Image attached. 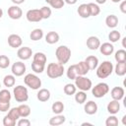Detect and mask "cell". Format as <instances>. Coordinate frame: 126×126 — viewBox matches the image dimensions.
I'll return each instance as SVG.
<instances>
[{"mask_svg":"<svg viewBox=\"0 0 126 126\" xmlns=\"http://www.w3.org/2000/svg\"><path fill=\"white\" fill-rule=\"evenodd\" d=\"M8 44L12 48H19L23 44V39L19 34L12 33L8 36Z\"/></svg>","mask_w":126,"mask_h":126,"instance_id":"cell-11","label":"cell"},{"mask_svg":"<svg viewBox=\"0 0 126 126\" xmlns=\"http://www.w3.org/2000/svg\"><path fill=\"white\" fill-rule=\"evenodd\" d=\"M120 11L122 13H126V1H122L120 4Z\"/></svg>","mask_w":126,"mask_h":126,"instance_id":"cell-47","label":"cell"},{"mask_svg":"<svg viewBox=\"0 0 126 126\" xmlns=\"http://www.w3.org/2000/svg\"><path fill=\"white\" fill-rule=\"evenodd\" d=\"M26 70H27V67H26V64L22 61H16L12 67H11V71H12V74L16 77H21L23 76L25 73H26Z\"/></svg>","mask_w":126,"mask_h":126,"instance_id":"cell-8","label":"cell"},{"mask_svg":"<svg viewBox=\"0 0 126 126\" xmlns=\"http://www.w3.org/2000/svg\"><path fill=\"white\" fill-rule=\"evenodd\" d=\"M13 94L14 97L16 99V101L18 102H26L29 99V93H28V89L22 85L16 86L13 90Z\"/></svg>","mask_w":126,"mask_h":126,"instance_id":"cell-5","label":"cell"},{"mask_svg":"<svg viewBox=\"0 0 126 126\" xmlns=\"http://www.w3.org/2000/svg\"><path fill=\"white\" fill-rule=\"evenodd\" d=\"M0 88H1V84H0Z\"/></svg>","mask_w":126,"mask_h":126,"instance_id":"cell-55","label":"cell"},{"mask_svg":"<svg viewBox=\"0 0 126 126\" xmlns=\"http://www.w3.org/2000/svg\"><path fill=\"white\" fill-rule=\"evenodd\" d=\"M26 18L31 23H37V22H40L42 20L39 9H31V10H29L26 14Z\"/></svg>","mask_w":126,"mask_h":126,"instance_id":"cell-9","label":"cell"},{"mask_svg":"<svg viewBox=\"0 0 126 126\" xmlns=\"http://www.w3.org/2000/svg\"><path fill=\"white\" fill-rule=\"evenodd\" d=\"M96 4H104L106 2V0H95Z\"/></svg>","mask_w":126,"mask_h":126,"instance_id":"cell-50","label":"cell"},{"mask_svg":"<svg viewBox=\"0 0 126 126\" xmlns=\"http://www.w3.org/2000/svg\"><path fill=\"white\" fill-rule=\"evenodd\" d=\"M89 9H90V15L93 17L97 16L100 13V8L98 6V4L96 3H88Z\"/></svg>","mask_w":126,"mask_h":126,"instance_id":"cell-33","label":"cell"},{"mask_svg":"<svg viewBox=\"0 0 126 126\" xmlns=\"http://www.w3.org/2000/svg\"><path fill=\"white\" fill-rule=\"evenodd\" d=\"M17 125L18 126H30L31 125V121L26 118V117H23V118H19V121L17 122Z\"/></svg>","mask_w":126,"mask_h":126,"instance_id":"cell-46","label":"cell"},{"mask_svg":"<svg viewBox=\"0 0 126 126\" xmlns=\"http://www.w3.org/2000/svg\"><path fill=\"white\" fill-rule=\"evenodd\" d=\"M40 11V14H41V17L42 19H49L50 16H51V9L47 6H43L39 9Z\"/></svg>","mask_w":126,"mask_h":126,"instance_id":"cell-41","label":"cell"},{"mask_svg":"<svg viewBox=\"0 0 126 126\" xmlns=\"http://www.w3.org/2000/svg\"><path fill=\"white\" fill-rule=\"evenodd\" d=\"M43 37V31L41 29H34L30 33V38L32 41H37Z\"/></svg>","mask_w":126,"mask_h":126,"instance_id":"cell-26","label":"cell"},{"mask_svg":"<svg viewBox=\"0 0 126 126\" xmlns=\"http://www.w3.org/2000/svg\"><path fill=\"white\" fill-rule=\"evenodd\" d=\"M3 125L4 126H15L16 125V120L14 118H12L9 114H7L3 118Z\"/></svg>","mask_w":126,"mask_h":126,"instance_id":"cell-42","label":"cell"},{"mask_svg":"<svg viewBox=\"0 0 126 126\" xmlns=\"http://www.w3.org/2000/svg\"><path fill=\"white\" fill-rule=\"evenodd\" d=\"M48 4L54 9H61V8H63L65 2H64V0H51Z\"/></svg>","mask_w":126,"mask_h":126,"instance_id":"cell-43","label":"cell"},{"mask_svg":"<svg viewBox=\"0 0 126 126\" xmlns=\"http://www.w3.org/2000/svg\"><path fill=\"white\" fill-rule=\"evenodd\" d=\"M8 114H9L12 118H14L16 121H17V120H19V118H20V114H19L18 107H12L11 109H9Z\"/></svg>","mask_w":126,"mask_h":126,"instance_id":"cell-44","label":"cell"},{"mask_svg":"<svg viewBox=\"0 0 126 126\" xmlns=\"http://www.w3.org/2000/svg\"><path fill=\"white\" fill-rule=\"evenodd\" d=\"M120 37H121V34H120V32H118V31H116V30H113V31H111L109 33H108V39H109V41L110 42H117L119 39H120Z\"/></svg>","mask_w":126,"mask_h":126,"instance_id":"cell-36","label":"cell"},{"mask_svg":"<svg viewBox=\"0 0 126 126\" xmlns=\"http://www.w3.org/2000/svg\"><path fill=\"white\" fill-rule=\"evenodd\" d=\"M44 1H45V2H46V3H49V2H50V1H51V0H44Z\"/></svg>","mask_w":126,"mask_h":126,"instance_id":"cell-54","label":"cell"},{"mask_svg":"<svg viewBox=\"0 0 126 126\" xmlns=\"http://www.w3.org/2000/svg\"><path fill=\"white\" fill-rule=\"evenodd\" d=\"M97 109H98V106L96 104V102H94V100H89L85 106H84V110L87 114L89 115H94L97 112Z\"/></svg>","mask_w":126,"mask_h":126,"instance_id":"cell-15","label":"cell"},{"mask_svg":"<svg viewBox=\"0 0 126 126\" xmlns=\"http://www.w3.org/2000/svg\"><path fill=\"white\" fill-rule=\"evenodd\" d=\"M99 51L102 55H105V56H109L113 53L114 51V46L112 43L110 42H103L102 44L99 45Z\"/></svg>","mask_w":126,"mask_h":126,"instance_id":"cell-14","label":"cell"},{"mask_svg":"<svg viewBox=\"0 0 126 126\" xmlns=\"http://www.w3.org/2000/svg\"><path fill=\"white\" fill-rule=\"evenodd\" d=\"M118 123H119L118 122V118L115 116V114H111L105 120V125L106 126H117Z\"/></svg>","mask_w":126,"mask_h":126,"instance_id":"cell-39","label":"cell"},{"mask_svg":"<svg viewBox=\"0 0 126 126\" xmlns=\"http://www.w3.org/2000/svg\"><path fill=\"white\" fill-rule=\"evenodd\" d=\"M11 97H12V94L7 89L0 90V100H2V101H10Z\"/></svg>","mask_w":126,"mask_h":126,"instance_id":"cell-38","label":"cell"},{"mask_svg":"<svg viewBox=\"0 0 126 126\" xmlns=\"http://www.w3.org/2000/svg\"><path fill=\"white\" fill-rule=\"evenodd\" d=\"M50 96H51L50 92H49V90H47V89H40V90L37 92V94H36L37 99H38L39 101H41V102H45V101L49 100Z\"/></svg>","mask_w":126,"mask_h":126,"instance_id":"cell-19","label":"cell"},{"mask_svg":"<svg viewBox=\"0 0 126 126\" xmlns=\"http://www.w3.org/2000/svg\"><path fill=\"white\" fill-rule=\"evenodd\" d=\"M55 56L57 58V61L64 65L66 64L71 57V49L66 45H60L55 50Z\"/></svg>","mask_w":126,"mask_h":126,"instance_id":"cell-2","label":"cell"},{"mask_svg":"<svg viewBox=\"0 0 126 126\" xmlns=\"http://www.w3.org/2000/svg\"><path fill=\"white\" fill-rule=\"evenodd\" d=\"M113 3H119V2H121L122 0H111Z\"/></svg>","mask_w":126,"mask_h":126,"instance_id":"cell-52","label":"cell"},{"mask_svg":"<svg viewBox=\"0 0 126 126\" xmlns=\"http://www.w3.org/2000/svg\"><path fill=\"white\" fill-rule=\"evenodd\" d=\"M105 24L110 29H113V28L117 27V25H118V18H117V16H115L113 14L108 15L105 18Z\"/></svg>","mask_w":126,"mask_h":126,"instance_id":"cell-25","label":"cell"},{"mask_svg":"<svg viewBox=\"0 0 126 126\" xmlns=\"http://www.w3.org/2000/svg\"><path fill=\"white\" fill-rule=\"evenodd\" d=\"M106 109H107V111L110 114H116V113H118L119 110H120V102H119V100L112 99L111 101H109L107 103Z\"/></svg>","mask_w":126,"mask_h":126,"instance_id":"cell-17","label":"cell"},{"mask_svg":"<svg viewBox=\"0 0 126 126\" xmlns=\"http://www.w3.org/2000/svg\"><path fill=\"white\" fill-rule=\"evenodd\" d=\"M51 110L55 114H61L63 112V110H64V104H63V102L62 101H59V100L53 102L52 105H51Z\"/></svg>","mask_w":126,"mask_h":126,"instance_id":"cell-28","label":"cell"},{"mask_svg":"<svg viewBox=\"0 0 126 126\" xmlns=\"http://www.w3.org/2000/svg\"><path fill=\"white\" fill-rule=\"evenodd\" d=\"M7 13H8L9 18L12 20H19L23 16V11L18 5H13V6L9 7Z\"/></svg>","mask_w":126,"mask_h":126,"instance_id":"cell-10","label":"cell"},{"mask_svg":"<svg viewBox=\"0 0 126 126\" xmlns=\"http://www.w3.org/2000/svg\"><path fill=\"white\" fill-rule=\"evenodd\" d=\"M77 1L78 0H64V2L67 3V4H69V5H74V4L77 3Z\"/></svg>","mask_w":126,"mask_h":126,"instance_id":"cell-49","label":"cell"},{"mask_svg":"<svg viewBox=\"0 0 126 126\" xmlns=\"http://www.w3.org/2000/svg\"><path fill=\"white\" fill-rule=\"evenodd\" d=\"M64 65L58 63H49L47 65V69H46V74L50 79H56L59 78L61 76H63L64 74Z\"/></svg>","mask_w":126,"mask_h":126,"instance_id":"cell-3","label":"cell"},{"mask_svg":"<svg viewBox=\"0 0 126 126\" xmlns=\"http://www.w3.org/2000/svg\"><path fill=\"white\" fill-rule=\"evenodd\" d=\"M125 39H126V37H123V39H122V45H123V47H125Z\"/></svg>","mask_w":126,"mask_h":126,"instance_id":"cell-51","label":"cell"},{"mask_svg":"<svg viewBox=\"0 0 126 126\" xmlns=\"http://www.w3.org/2000/svg\"><path fill=\"white\" fill-rule=\"evenodd\" d=\"M66 75H67L68 79H70V80H75V78L78 76L77 70H76V67H75V64L68 67V69H67V71H66Z\"/></svg>","mask_w":126,"mask_h":126,"instance_id":"cell-37","label":"cell"},{"mask_svg":"<svg viewBox=\"0 0 126 126\" xmlns=\"http://www.w3.org/2000/svg\"><path fill=\"white\" fill-rule=\"evenodd\" d=\"M124 94L125 92L122 87H114L110 91V95L112 99H115V100H121L124 97Z\"/></svg>","mask_w":126,"mask_h":126,"instance_id":"cell-16","label":"cell"},{"mask_svg":"<svg viewBox=\"0 0 126 126\" xmlns=\"http://www.w3.org/2000/svg\"><path fill=\"white\" fill-rule=\"evenodd\" d=\"M18 110H19V114H20V117H28L30 114H31V107L28 105V104H20L18 106Z\"/></svg>","mask_w":126,"mask_h":126,"instance_id":"cell-27","label":"cell"},{"mask_svg":"<svg viewBox=\"0 0 126 126\" xmlns=\"http://www.w3.org/2000/svg\"><path fill=\"white\" fill-rule=\"evenodd\" d=\"M75 86L80 91L87 92L92 89L93 83L89 78H87L85 76H77L75 78Z\"/></svg>","mask_w":126,"mask_h":126,"instance_id":"cell-6","label":"cell"},{"mask_svg":"<svg viewBox=\"0 0 126 126\" xmlns=\"http://www.w3.org/2000/svg\"><path fill=\"white\" fill-rule=\"evenodd\" d=\"M10 65V58L6 55H0V69H6Z\"/></svg>","mask_w":126,"mask_h":126,"instance_id":"cell-40","label":"cell"},{"mask_svg":"<svg viewBox=\"0 0 126 126\" xmlns=\"http://www.w3.org/2000/svg\"><path fill=\"white\" fill-rule=\"evenodd\" d=\"M75 67H76L78 76H85L90 71V69H89V67H88V65L86 64L85 61H80L79 63L75 64Z\"/></svg>","mask_w":126,"mask_h":126,"instance_id":"cell-18","label":"cell"},{"mask_svg":"<svg viewBox=\"0 0 126 126\" xmlns=\"http://www.w3.org/2000/svg\"><path fill=\"white\" fill-rule=\"evenodd\" d=\"M114 58L116 62H126V51L124 49H119L115 52Z\"/></svg>","mask_w":126,"mask_h":126,"instance_id":"cell-34","label":"cell"},{"mask_svg":"<svg viewBox=\"0 0 126 126\" xmlns=\"http://www.w3.org/2000/svg\"><path fill=\"white\" fill-rule=\"evenodd\" d=\"M113 71L119 77H122L126 74V62H117L115 67H113Z\"/></svg>","mask_w":126,"mask_h":126,"instance_id":"cell-23","label":"cell"},{"mask_svg":"<svg viewBox=\"0 0 126 126\" xmlns=\"http://www.w3.org/2000/svg\"><path fill=\"white\" fill-rule=\"evenodd\" d=\"M16 83V78L14 75H6L3 79V84L7 88H12L15 86Z\"/></svg>","mask_w":126,"mask_h":126,"instance_id":"cell-30","label":"cell"},{"mask_svg":"<svg viewBox=\"0 0 126 126\" xmlns=\"http://www.w3.org/2000/svg\"><path fill=\"white\" fill-rule=\"evenodd\" d=\"M45 41L48 44H54L59 41V34L56 32H49L45 35Z\"/></svg>","mask_w":126,"mask_h":126,"instance_id":"cell-24","label":"cell"},{"mask_svg":"<svg viewBox=\"0 0 126 126\" xmlns=\"http://www.w3.org/2000/svg\"><path fill=\"white\" fill-rule=\"evenodd\" d=\"M77 12H78L79 16H80L81 18H83V19H87V18L91 17V15H90V9H89V6H88V4H86V3L81 4V5L78 7Z\"/></svg>","mask_w":126,"mask_h":126,"instance_id":"cell-20","label":"cell"},{"mask_svg":"<svg viewBox=\"0 0 126 126\" xmlns=\"http://www.w3.org/2000/svg\"><path fill=\"white\" fill-rule=\"evenodd\" d=\"M10 101H2L0 100V111L1 112H6L10 109Z\"/></svg>","mask_w":126,"mask_h":126,"instance_id":"cell-45","label":"cell"},{"mask_svg":"<svg viewBox=\"0 0 126 126\" xmlns=\"http://www.w3.org/2000/svg\"><path fill=\"white\" fill-rule=\"evenodd\" d=\"M108 92H109V86L106 83H102V82L96 84L94 87L92 88V94L96 98L103 97Z\"/></svg>","mask_w":126,"mask_h":126,"instance_id":"cell-7","label":"cell"},{"mask_svg":"<svg viewBox=\"0 0 126 126\" xmlns=\"http://www.w3.org/2000/svg\"><path fill=\"white\" fill-rule=\"evenodd\" d=\"M112 72H113V64L111 63V61L108 60L102 61V63H100L96 67V76L99 79H105L109 77L112 74Z\"/></svg>","mask_w":126,"mask_h":126,"instance_id":"cell-1","label":"cell"},{"mask_svg":"<svg viewBox=\"0 0 126 126\" xmlns=\"http://www.w3.org/2000/svg\"><path fill=\"white\" fill-rule=\"evenodd\" d=\"M75 100L78 104H83L87 100V94L84 91H79L75 93Z\"/></svg>","mask_w":126,"mask_h":126,"instance_id":"cell-31","label":"cell"},{"mask_svg":"<svg viewBox=\"0 0 126 126\" xmlns=\"http://www.w3.org/2000/svg\"><path fill=\"white\" fill-rule=\"evenodd\" d=\"M44 67H45L44 64L37 63V62H34V61L32 62V70L36 74H41L44 71Z\"/></svg>","mask_w":126,"mask_h":126,"instance_id":"cell-35","label":"cell"},{"mask_svg":"<svg viewBox=\"0 0 126 126\" xmlns=\"http://www.w3.org/2000/svg\"><path fill=\"white\" fill-rule=\"evenodd\" d=\"M63 92L65 94L67 95H72V94H75V93L77 92V88L75 86V84H66L63 88Z\"/></svg>","mask_w":126,"mask_h":126,"instance_id":"cell-32","label":"cell"},{"mask_svg":"<svg viewBox=\"0 0 126 126\" xmlns=\"http://www.w3.org/2000/svg\"><path fill=\"white\" fill-rule=\"evenodd\" d=\"M13 3H14V5H20V4H23L26 0H11Z\"/></svg>","mask_w":126,"mask_h":126,"instance_id":"cell-48","label":"cell"},{"mask_svg":"<svg viewBox=\"0 0 126 126\" xmlns=\"http://www.w3.org/2000/svg\"><path fill=\"white\" fill-rule=\"evenodd\" d=\"M24 83L27 87H29L32 90H39L41 87V80L39 77H37L35 74H27L24 78Z\"/></svg>","mask_w":126,"mask_h":126,"instance_id":"cell-4","label":"cell"},{"mask_svg":"<svg viewBox=\"0 0 126 126\" xmlns=\"http://www.w3.org/2000/svg\"><path fill=\"white\" fill-rule=\"evenodd\" d=\"M65 120H66V117L64 115H62V114H56L55 116H53V117H51L49 119L48 123L51 126H57V125L63 124L65 122Z\"/></svg>","mask_w":126,"mask_h":126,"instance_id":"cell-22","label":"cell"},{"mask_svg":"<svg viewBox=\"0 0 126 126\" xmlns=\"http://www.w3.org/2000/svg\"><path fill=\"white\" fill-rule=\"evenodd\" d=\"M2 16H3V10L0 8V19L2 18Z\"/></svg>","mask_w":126,"mask_h":126,"instance_id":"cell-53","label":"cell"},{"mask_svg":"<svg viewBox=\"0 0 126 126\" xmlns=\"http://www.w3.org/2000/svg\"><path fill=\"white\" fill-rule=\"evenodd\" d=\"M46 55L43 53V52H35L32 56V61L34 62H37V63H41V64H44L46 63Z\"/></svg>","mask_w":126,"mask_h":126,"instance_id":"cell-29","label":"cell"},{"mask_svg":"<svg viewBox=\"0 0 126 126\" xmlns=\"http://www.w3.org/2000/svg\"><path fill=\"white\" fill-rule=\"evenodd\" d=\"M32 55V50L28 47V46H24V47H20L17 51V56L21 59V60H29Z\"/></svg>","mask_w":126,"mask_h":126,"instance_id":"cell-12","label":"cell"},{"mask_svg":"<svg viewBox=\"0 0 126 126\" xmlns=\"http://www.w3.org/2000/svg\"><path fill=\"white\" fill-rule=\"evenodd\" d=\"M85 62L88 65L90 70H94L98 65V58L94 55H90L85 59Z\"/></svg>","mask_w":126,"mask_h":126,"instance_id":"cell-21","label":"cell"},{"mask_svg":"<svg viewBox=\"0 0 126 126\" xmlns=\"http://www.w3.org/2000/svg\"><path fill=\"white\" fill-rule=\"evenodd\" d=\"M86 43H87V47L90 50H96V49H98V47L100 45V40L97 36L91 35L88 37Z\"/></svg>","mask_w":126,"mask_h":126,"instance_id":"cell-13","label":"cell"}]
</instances>
